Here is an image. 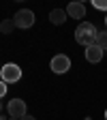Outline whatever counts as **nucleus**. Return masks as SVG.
Segmentation results:
<instances>
[{
    "label": "nucleus",
    "instance_id": "f257e3e1",
    "mask_svg": "<svg viewBox=\"0 0 107 120\" xmlns=\"http://www.w3.org/2000/svg\"><path fill=\"white\" fill-rule=\"evenodd\" d=\"M96 34H99L96 26H94V24H90V22H81L77 28H75V41H77L79 45H84V47L94 45Z\"/></svg>",
    "mask_w": 107,
    "mask_h": 120
},
{
    "label": "nucleus",
    "instance_id": "f03ea898",
    "mask_svg": "<svg viewBox=\"0 0 107 120\" xmlns=\"http://www.w3.org/2000/svg\"><path fill=\"white\" fill-rule=\"evenodd\" d=\"M4 84H15L22 79V69L15 64V62H9V64H2V73H0Z\"/></svg>",
    "mask_w": 107,
    "mask_h": 120
},
{
    "label": "nucleus",
    "instance_id": "7ed1b4c3",
    "mask_svg": "<svg viewBox=\"0 0 107 120\" xmlns=\"http://www.w3.org/2000/svg\"><path fill=\"white\" fill-rule=\"evenodd\" d=\"M7 112H9L11 118L22 120L24 116H28V112H26V101H22V99H11L7 103Z\"/></svg>",
    "mask_w": 107,
    "mask_h": 120
},
{
    "label": "nucleus",
    "instance_id": "20e7f679",
    "mask_svg": "<svg viewBox=\"0 0 107 120\" xmlns=\"http://www.w3.org/2000/svg\"><path fill=\"white\" fill-rule=\"evenodd\" d=\"M13 22H15V26L17 28H30V26H34V13L30 11V9H22V11H17L15 13V17H13Z\"/></svg>",
    "mask_w": 107,
    "mask_h": 120
},
{
    "label": "nucleus",
    "instance_id": "39448f33",
    "mask_svg": "<svg viewBox=\"0 0 107 120\" xmlns=\"http://www.w3.org/2000/svg\"><path fill=\"white\" fill-rule=\"evenodd\" d=\"M49 67H52V71H54V73L62 75V73H66V71L71 69V58H69V56H64V54H58V56H54V58H52Z\"/></svg>",
    "mask_w": 107,
    "mask_h": 120
},
{
    "label": "nucleus",
    "instance_id": "423d86ee",
    "mask_svg": "<svg viewBox=\"0 0 107 120\" xmlns=\"http://www.w3.org/2000/svg\"><path fill=\"white\" fill-rule=\"evenodd\" d=\"M64 11H66L69 17H73V19H84L86 17V4H81V2H71Z\"/></svg>",
    "mask_w": 107,
    "mask_h": 120
},
{
    "label": "nucleus",
    "instance_id": "0eeeda50",
    "mask_svg": "<svg viewBox=\"0 0 107 120\" xmlns=\"http://www.w3.org/2000/svg\"><path fill=\"white\" fill-rule=\"evenodd\" d=\"M86 60H88V62H92V64H96V62L103 60V49L99 47L96 43L90 45V47H86Z\"/></svg>",
    "mask_w": 107,
    "mask_h": 120
},
{
    "label": "nucleus",
    "instance_id": "6e6552de",
    "mask_svg": "<svg viewBox=\"0 0 107 120\" xmlns=\"http://www.w3.org/2000/svg\"><path fill=\"white\" fill-rule=\"evenodd\" d=\"M66 19H69V15H66V11H64V9H54V11L49 13V22H52V24H56V26L64 24Z\"/></svg>",
    "mask_w": 107,
    "mask_h": 120
},
{
    "label": "nucleus",
    "instance_id": "1a4fd4ad",
    "mask_svg": "<svg viewBox=\"0 0 107 120\" xmlns=\"http://www.w3.org/2000/svg\"><path fill=\"white\" fill-rule=\"evenodd\" d=\"M13 28H17L13 19H4V22H0V32H2V34H11V32H13Z\"/></svg>",
    "mask_w": 107,
    "mask_h": 120
},
{
    "label": "nucleus",
    "instance_id": "9d476101",
    "mask_svg": "<svg viewBox=\"0 0 107 120\" xmlns=\"http://www.w3.org/2000/svg\"><path fill=\"white\" fill-rule=\"evenodd\" d=\"M99 47L105 52L107 49V30H99V34H96V41H94Z\"/></svg>",
    "mask_w": 107,
    "mask_h": 120
},
{
    "label": "nucleus",
    "instance_id": "9b49d317",
    "mask_svg": "<svg viewBox=\"0 0 107 120\" xmlns=\"http://www.w3.org/2000/svg\"><path fill=\"white\" fill-rule=\"evenodd\" d=\"M92 7L99 11H107V0H92Z\"/></svg>",
    "mask_w": 107,
    "mask_h": 120
},
{
    "label": "nucleus",
    "instance_id": "f8f14e48",
    "mask_svg": "<svg viewBox=\"0 0 107 120\" xmlns=\"http://www.w3.org/2000/svg\"><path fill=\"white\" fill-rule=\"evenodd\" d=\"M4 94H7V84L0 79V99H4Z\"/></svg>",
    "mask_w": 107,
    "mask_h": 120
},
{
    "label": "nucleus",
    "instance_id": "ddd939ff",
    "mask_svg": "<svg viewBox=\"0 0 107 120\" xmlns=\"http://www.w3.org/2000/svg\"><path fill=\"white\" fill-rule=\"evenodd\" d=\"M22 120H37V118H34V116H30V114H28V116H24Z\"/></svg>",
    "mask_w": 107,
    "mask_h": 120
},
{
    "label": "nucleus",
    "instance_id": "4468645a",
    "mask_svg": "<svg viewBox=\"0 0 107 120\" xmlns=\"http://www.w3.org/2000/svg\"><path fill=\"white\" fill-rule=\"evenodd\" d=\"M0 120H7V118H4V116H2V114H0Z\"/></svg>",
    "mask_w": 107,
    "mask_h": 120
},
{
    "label": "nucleus",
    "instance_id": "2eb2a0df",
    "mask_svg": "<svg viewBox=\"0 0 107 120\" xmlns=\"http://www.w3.org/2000/svg\"><path fill=\"white\" fill-rule=\"evenodd\" d=\"M0 114H2V103H0Z\"/></svg>",
    "mask_w": 107,
    "mask_h": 120
},
{
    "label": "nucleus",
    "instance_id": "dca6fc26",
    "mask_svg": "<svg viewBox=\"0 0 107 120\" xmlns=\"http://www.w3.org/2000/svg\"><path fill=\"white\" fill-rule=\"evenodd\" d=\"M105 26H107V15H105Z\"/></svg>",
    "mask_w": 107,
    "mask_h": 120
},
{
    "label": "nucleus",
    "instance_id": "f3484780",
    "mask_svg": "<svg viewBox=\"0 0 107 120\" xmlns=\"http://www.w3.org/2000/svg\"><path fill=\"white\" fill-rule=\"evenodd\" d=\"M105 120H107V109H105Z\"/></svg>",
    "mask_w": 107,
    "mask_h": 120
},
{
    "label": "nucleus",
    "instance_id": "a211bd4d",
    "mask_svg": "<svg viewBox=\"0 0 107 120\" xmlns=\"http://www.w3.org/2000/svg\"><path fill=\"white\" fill-rule=\"evenodd\" d=\"M0 73H2V64H0Z\"/></svg>",
    "mask_w": 107,
    "mask_h": 120
},
{
    "label": "nucleus",
    "instance_id": "6ab92c4d",
    "mask_svg": "<svg viewBox=\"0 0 107 120\" xmlns=\"http://www.w3.org/2000/svg\"><path fill=\"white\" fill-rule=\"evenodd\" d=\"M11 120H17V118H11Z\"/></svg>",
    "mask_w": 107,
    "mask_h": 120
}]
</instances>
